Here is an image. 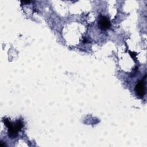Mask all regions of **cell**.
Here are the masks:
<instances>
[{
	"instance_id": "1",
	"label": "cell",
	"mask_w": 147,
	"mask_h": 147,
	"mask_svg": "<svg viewBox=\"0 0 147 147\" xmlns=\"http://www.w3.org/2000/svg\"><path fill=\"white\" fill-rule=\"evenodd\" d=\"M4 123L8 128V134L11 138H14L17 136V133L20 131L22 126V123L21 121H17L14 123L10 122L7 119H3Z\"/></svg>"
},
{
	"instance_id": "2",
	"label": "cell",
	"mask_w": 147,
	"mask_h": 147,
	"mask_svg": "<svg viewBox=\"0 0 147 147\" xmlns=\"http://www.w3.org/2000/svg\"><path fill=\"white\" fill-rule=\"evenodd\" d=\"M136 94L140 97H143L145 94V86L144 80H140L137 82L135 87Z\"/></svg>"
},
{
	"instance_id": "3",
	"label": "cell",
	"mask_w": 147,
	"mask_h": 147,
	"mask_svg": "<svg viewBox=\"0 0 147 147\" xmlns=\"http://www.w3.org/2000/svg\"><path fill=\"white\" fill-rule=\"evenodd\" d=\"M98 25L100 28L102 30H107L111 26V24L109 19L103 16H100V17H99Z\"/></svg>"
}]
</instances>
